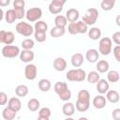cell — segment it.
<instances>
[{
    "instance_id": "cell-1",
    "label": "cell",
    "mask_w": 120,
    "mask_h": 120,
    "mask_svg": "<svg viewBox=\"0 0 120 120\" xmlns=\"http://www.w3.org/2000/svg\"><path fill=\"white\" fill-rule=\"evenodd\" d=\"M66 77L70 82H83L86 79V72L82 68L70 69L66 74Z\"/></svg>"
},
{
    "instance_id": "cell-2",
    "label": "cell",
    "mask_w": 120,
    "mask_h": 120,
    "mask_svg": "<svg viewBox=\"0 0 120 120\" xmlns=\"http://www.w3.org/2000/svg\"><path fill=\"white\" fill-rule=\"evenodd\" d=\"M98 18V11L97 8H88L84 15L82 16V22L88 26V25H93L94 23H96L97 20Z\"/></svg>"
},
{
    "instance_id": "cell-3",
    "label": "cell",
    "mask_w": 120,
    "mask_h": 120,
    "mask_svg": "<svg viewBox=\"0 0 120 120\" xmlns=\"http://www.w3.org/2000/svg\"><path fill=\"white\" fill-rule=\"evenodd\" d=\"M16 32L24 37H30L34 33V27L25 22H20L16 24Z\"/></svg>"
},
{
    "instance_id": "cell-4",
    "label": "cell",
    "mask_w": 120,
    "mask_h": 120,
    "mask_svg": "<svg viewBox=\"0 0 120 120\" xmlns=\"http://www.w3.org/2000/svg\"><path fill=\"white\" fill-rule=\"evenodd\" d=\"M112 43L110 38H102L98 43V52L102 55H109L112 52Z\"/></svg>"
},
{
    "instance_id": "cell-5",
    "label": "cell",
    "mask_w": 120,
    "mask_h": 120,
    "mask_svg": "<svg viewBox=\"0 0 120 120\" xmlns=\"http://www.w3.org/2000/svg\"><path fill=\"white\" fill-rule=\"evenodd\" d=\"M20 52V48L15 45H5L2 48V55L6 58H15Z\"/></svg>"
},
{
    "instance_id": "cell-6",
    "label": "cell",
    "mask_w": 120,
    "mask_h": 120,
    "mask_svg": "<svg viewBox=\"0 0 120 120\" xmlns=\"http://www.w3.org/2000/svg\"><path fill=\"white\" fill-rule=\"evenodd\" d=\"M42 16V10L40 8H31L25 12V17L30 22H38Z\"/></svg>"
},
{
    "instance_id": "cell-7",
    "label": "cell",
    "mask_w": 120,
    "mask_h": 120,
    "mask_svg": "<svg viewBox=\"0 0 120 120\" xmlns=\"http://www.w3.org/2000/svg\"><path fill=\"white\" fill-rule=\"evenodd\" d=\"M65 3H66L65 0H52L48 7L50 13L54 14V15L59 14L63 10V7H64Z\"/></svg>"
},
{
    "instance_id": "cell-8",
    "label": "cell",
    "mask_w": 120,
    "mask_h": 120,
    "mask_svg": "<svg viewBox=\"0 0 120 120\" xmlns=\"http://www.w3.org/2000/svg\"><path fill=\"white\" fill-rule=\"evenodd\" d=\"M15 40V36L11 31L0 30V43H4L6 45H11Z\"/></svg>"
},
{
    "instance_id": "cell-9",
    "label": "cell",
    "mask_w": 120,
    "mask_h": 120,
    "mask_svg": "<svg viewBox=\"0 0 120 120\" xmlns=\"http://www.w3.org/2000/svg\"><path fill=\"white\" fill-rule=\"evenodd\" d=\"M38 73V69L36 65L34 64H28L24 68V76L28 81H33L36 79Z\"/></svg>"
},
{
    "instance_id": "cell-10",
    "label": "cell",
    "mask_w": 120,
    "mask_h": 120,
    "mask_svg": "<svg viewBox=\"0 0 120 120\" xmlns=\"http://www.w3.org/2000/svg\"><path fill=\"white\" fill-rule=\"evenodd\" d=\"M77 101L90 106V93L85 89L80 90L77 95Z\"/></svg>"
},
{
    "instance_id": "cell-11",
    "label": "cell",
    "mask_w": 120,
    "mask_h": 120,
    "mask_svg": "<svg viewBox=\"0 0 120 120\" xmlns=\"http://www.w3.org/2000/svg\"><path fill=\"white\" fill-rule=\"evenodd\" d=\"M20 60L23 63H30L35 58V53L31 50H22L20 54Z\"/></svg>"
},
{
    "instance_id": "cell-12",
    "label": "cell",
    "mask_w": 120,
    "mask_h": 120,
    "mask_svg": "<svg viewBox=\"0 0 120 120\" xmlns=\"http://www.w3.org/2000/svg\"><path fill=\"white\" fill-rule=\"evenodd\" d=\"M107 100L103 95H98L93 98L92 104L96 109H103L106 106Z\"/></svg>"
},
{
    "instance_id": "cell-13",
    "label": "cell",
    "mask_w": 120,
    "mask_h": 120,
    "mask_svg": "<svg viewBox=\"0 0 120 120\" xmlns=\"http://www.w3.org/2000/svg\"><path fill=\"white\" fill-rule=\"evenodd\" d=\"M8 107L17 112H19L22 109V102H21L19 98L12 97L8 101Z\"/></svg>"
},
{
    "instance_id": "cell-14",
    "label": "cell",
    "mask_w": 120,
    "mask_h": 120,
    "mask_svg": "<svg viewBox=\"0 0 120 120\" xmlns=\"http://www.w3.org/2000/svg\"><path fill=\"white\" fill-rule=\"evenodd\" d=\"M53 68L57 71H64L67 68V61L63 57H56L52 63Z\"/></svg>"
},
{
    "instance_id": "cell-15",
    "label": "cell",
    "mask_w": 120,
    "mask_h": 120,
    "mask_svg": "<svg viewBox=\"0 0 120 120\" xmlns=\"http://www.w3.org/2000/svg\"><path fill=\"white\" fill-rule=\"evenodd\" d=\"M80 16V13L78 11V9L76 8H69L68 9V11L66 12V19L67 21H68L69 22H75L78 21Z\"/></svg>"
},
{
    "instance_id": "cell-16",
    "label": "cell",
    "mask_w": 120,
    "mask_h": 120,
    "mask_svg": "<svg viewBox=\"0 0 120 120\" xmlns=\"http://www.w3.org/2000/svg\"><path fill=\"white\" fill-rule=\"evenodd\" d=\"M85 58L89 63H96L99 58V52L96 49H90L86 52Z\"/></svg>"
},
{
    "instance_id": "cell-17",
    "label": "cell",
    "mask_w": 120,
    "mask_h": 120,
    "mask_svg": "<svg viewBox=\"0 0 120 120\" xmlns=\"http://www.w3.org/2000/svg\"><path fill=\"white\" fill-rule=\"evenodd\" d=\"M70 61H71V65L74 68H80L84 62V56L80 52H76L72 54Z\"/></svg>"
},
{
    "instance_id": "cell-18",
    "label": "cell",
    "mask_w": 120,
    "mask_h": 120,
    "mask_svg": "<svg viewBox=\"0 0 120 120\" xmlns=\"http://www.w3.org/2000/svg\"><path fill=\"white\" fill-rule=\"evenodd\" d=\"M97 90L100 95H104L109 90V82L105 79H100L97 82Z\"/></svg>"
},
{
    "instance_id": "cell-19",
    "label": "cell",
    "mask_w": 120,
    "mask_h": 120,
    "mask_svg": "<svg viewBox=\"0 0 120 120\" xmlns=\"http://www.w3.org/2000/svg\"><path fill=\"white\" fill-rule=\"evenodd\" d=\"M62 112L67 117H69V116L73 115V113L75 112V106H74V104L72 102H66L63 105V107H62Z\"/></svg>"
},
{
    "instance_id": "cell-20",
    "label": "cell",
    "mask_w": 120,
    "mask_h": 120,
    "mask_svg": "<svg viewBox=\"0 0 120 120\" xmlns=\"http://www.w3.org/2000/svg\"><path fill=\"white\" fill-rule=\"evenodd\" d=\"M120 99L119 93L115 90H108L106 93V100L110 101L111 103H117Z\"/></svg>"
},
{
    "instance_id": "cell-21",
    "label": "cell",
    "mask_w": 120,
    "mask_h": 120,
    "mask_svg": "<svg viewBox=\"0 0 120 120\" xmlns=\"http://www.w3.org/2000/svg\"><path fill=\"white\" fill-rule=\"evenodd\" d=\"M87 32H88V37L92 40H98L101 37V30L98 27H92Z\"/></svg>"
},
{
    "instance_id": "cell-22",
    "label": "cell",
    "mask_w": 120,
    "mask_h": 120,
    "mask_svg": "<svg viewBox=\"0 0 120 120\" xmlns=\"http://www.w3.org/2000/svg\"><path fill=\"white\" fill-rule=\"evenodd\" d=\"M38 85V89L40 91H42V92H48L52 87V83H51L50 80H48V79L39 80Z\"/></svg>"
},
{
    "instance_id": "cell-23",
    "label": "cell",
    "mask_w": 120,
    "mask_h": 120,
    "mask_svg": "<svg viewBox=\"0 0 120 120\" xmlns=\"http://www.w3.org/2000/svg\"><path fill=\"white\" fill-rule=\"evenodd\" d=\"M16 114L17 112L8 107H6L2 112V116L5 120H13L16 117Z\"/></svg>"
},
{
    "instance_id": "cell-24",
    "label": "cell",
    "mask_w": 120,
    "mask_h": 120,
    "mask_svg": "<svg viewBox=\"0 0 120 120\" xmlns=\"http://www.w3.org/2000/svg\"><path fill=\"white\" fill-rule=\"evenodd\" d=\"M28 92H29V89L25 84H20L15 88V94L19 98H23L27 96Z\"/></svg>"
},
{
    "instance_id": "cell-25",
    "label": "cell",
    "mask_w": 120,
    "mask_h": 120,
    "mask_svg": "<svg viewBox=\"0 0 120 120\" xmlns=\"http://www.w3.org/2000/svg\"><path fill=\"white\" fill-rule=\"evenodd\" d=\"M66 33V28L63 27H58V26H54L51 29L50 31V35L52 38H60L62 36H64Z\"/></svg>"
},
{
    "instance_id": "cell-26",
    "label": "cell",
    "mask_w": 120,
    "mask_h": 120,
    "mask_svg": "<svg viewBox=\"0 0 120 120\" xmlns=\"http://www.w3.org/2000/svg\"><path fill=\"white\" fill-rule=\"evenodd\" d=\"M96 68H97L98 72H99V73H105V72H107L109 70L110 65H109V63L106 60H100V61L98 62Z\"/></svg>"
},
{
    "instance_id": "cell-27",
    "label": "cell",
    "mask_w": 120,
    "mask_h": 120,
    "mask_svg": "<svg viewBox=\"0 0 120 120\" xmlns=\"http://www.w3.org/2000/svg\"><path fill=\"white\" fill-rule=\"evenodd\" d=\"M39 107H40V102H39V100L37 99V98H31V99H29L28 102H27V108H28V110L31 111V112H36V111H38V110L39 109Z\"/></svg>"
},
{
    "instance_id": "cell-28",
    "label": "cell",
    "mask_w": 120,
    "mask_h": 120,
    "mask_svg": "<svg viewBox=\"0 0 120 120\" xmlns=\"http://www.w3.org/2000/svg\"><path fill=\"white\" fill-rule=\"evenodd\" d=\"M86 79L90 83H97L100 80V76L98 71H90L88 74H86Z\"/></svg>"
},
{
    "instance_id": "cell-29",
    "label": "cell",
    "mask_w": 120,
    "mask_h": 120,
    "mask_svg": "<svg viewBox=\"0 0 120 120\" xmlns=\"http://www.w3.org/2000/svg\"><path fill=\"white\" fill-rule=\"evenodd\" d=\"M54 24H55V26L66 28V26L68 24V21H67V19H66L65 16H63V15H57L54 18Z\"/></svg>"
},
{
    "instance_id": "cell-30",
    "label": "cell",
    "mask_w": 120,
    "mask_h": 120,
    "mask_svg": "<svg viewBox=\"0 0 120 120\" xmlns=\"http://www.w3.org/2000/svg\"><path fill=\"white\" fill-rule=\"evenodd\" d=\"M4 16H5V20H6V22L8 23H12V22H14L17 20L15 11L13 10V8L12 9H8Z\"/></svg>"
},
{
    "instance_id": "cell-31",
    "label": "cell",
    "mask_w": 120,
    "mask_h": 120,
    "mask_svg": "<svg viewBox=\"0 0 120 120\" xmlns=\"http://www.w3.org/2000/svg\"><path fill=\"white\" fill-rule=\"evenodd\" d=\"M114 4H115V1L114 0H103L100 3V8H102V10L109 11V10H111V9L113 8Z\"/></svg>"
},
{
    "instance_id": "cell-32",
    "label": "cell",
    "mask_w": 120,
    "mask_h": 120,
    "mask_svg": "<svg viewBox=\"0 0 120 120\" xmlns=\"http://www.w3.org/2000/svg\"><path fill=\"white\" fill-rule=\"evenodd\" d=\"M35 31H38V32H44L46 33L47 30H48V24L47 22H45L44 21H38L36 23H35Z\"/></svg>"
},
{
    "instance_id": "cell-33",
    "label": "cell",
    "mask_w": 120,
    "mask_h": 120,
    "mask_svg": "<svg viewBox=\"0 0 120 120\" xmlns=\"http://www.w3.org/2000/svg\"><path fill=\"white\" fill-rule=\"evenodd\" d=\"M119 72L116 70H110L107 74V80L110 82H117L119 81Z\"/></svg>"
},
{
    "instance_id": "cell-34",
    "label": "cell",
    "mask_w": 120,
    "mask_h": 120,
    "mask_svg": "<svg viewBox=\"0 0 120 120\" xmlns=\"http://www.w3.org/2000/svg\"><path fill=\"white\" fill-rule=\"evenodd\" d=\"M76 28H77L78 34H84L88 31V26L82 21H77L76 22Z\"/></svg>"
},
{
    "instance_id": "cell-35",
    "label": "cell",
    "mask_w": 120,
    "mask_h": 120,
    "mask_svg": "<svg viewBox=\"0 0 120 120\" xmlns=\"http://www.w3.org/2000/svg\"><path fill=\"white\" fill-rule=\"evenodd\" d=\"M57 95H58V97L60 98V99L63 100V101H68V100L71 98V92H70V90H69L68 88L63 90L62 92H60V93L57 94Z\"/></svg>"
},
{
    "instance_id": "cell-36",
    "label": "cell",
    "mask_w": 120,
    "mask_h": 120,
    "mask_svg": "<svg viewBox=\"0 0 120 120\" xmlns=\"http://www.w3.org/2000/svg\"><path fill=\"white\" fill-rule=\"evenodd\" d=\"M67 88H68V84L66 82H55V84L53 86V89H54L56 94H59L60 92H62L63 90H65Z\"/></svg>"
},
{
    "instance_id": "cell-37",
    "label": "cell",
    "mask_w": 120,
    "mask_h": 120,
    "mask_svg": "<svg viewBox=\"0 0 120 120\" xmlns=\"http://www.w3.org/2000/svg\"><path fill=\"white\" fill-rule=\"evenodd\" d=\"M34 46H35L34 40L31 38H26L22 42V47L23 50H32Z\"/></svg>"
},
{
    "instance_id": "cell-38",
    "label": "cell",
    "mask_w": 120,
    "mask_h": 120,
    "mask_svg": "<svg viewBox=\"0 0 120 120\" xmlns=\"http://www.w3.org/2000/svg\"><path fill=\"white\" fill-rule=\"evenodd\" d=\"M34 37H35V39H36L38 42H44V41L46 40V38H47L46 33H44V32H38V31H35Z\"/></svg>"
},
{
    "instance_id": "cell-39",
    "label": "cell",
    "mask_w": 120,
    "mask_h": 120,
    "mask_svg": "<svg viewBox=\"0 0 120 120\" xmlns=\"http://www.w3.org/2000/svg\"><path fill=\"white\" fill-rule=\"evenodd\" d=\"M51 114H52V112L48 107H43L38 111V116H43V117L50 118Z\"/></svg>"
},
{
    "instance_id": "cell-40",
    "label": "cell",
    "mask_w": 120,
    "mask_h": 120,
    "mask_svg": "<svg viewBox=\"0 0 120 120\" xmlns=\"http://www.w3.org/2000/svg\"><path fill=\"white\" fill-rule=\"evenodd\" d=\"M68 31L70 35H77V28H76V22H69L68 25Z\"/></svg>"
},
{
    "instance_id": "cell-41",
    "label": "cell",
    "mask_w": 120,
    "mask_h": 120,
    "mask_svg": "<svg viewBox=\"0 0 120 120\" xmlns=\"http://www.w3.org/2000/svg\"><path fill=\"white\" fill-rule=\"evenodd\" d=\"M13 10L15 11L17 20H22L24 16H25V11L24 8H13Z\"/></svg>"
},
{
    "instance_id": "cell-42",
    "label": "cell",
    "mask_w": 120,
    "mask_h": 120,
    "mask_svg": "<svg viewBox=\"0 0 120 120\" xmlns=\"http://www.w3.org/2000/svg\"><path fill=\"white\" fill-rule=\"evenodd\" d=\"M24 0H15L13 2V8H24Z\"/></svg>"
},
{
    "instance_id": "cell-43",
    "label": "cell",
    "mask_w": 120,
    "mask_h": 120,
    "mask_svg": "<svg viewBox=\"0 0 120 120\" xmlns=\"http://www.w3.org/2000/svg\"><path fill=\"white\" fill-rule=\"evenodd\" d=\"M112 53L116 59L117 62H120V45H116L113 50H112Z\"/></svg>"
},
{
    "instance_id": "cell-44",
    "label": "cell",
    "mask_w": 120,
    "mask_h": 120,
    "mask_svg": "<svg viewBox=\"0 0 120 120\" xmlns=\"http://www.w3.org/2000/svg\"><path fill=\"white\" fill-rule=\"evenodd\" d=\"M8 101V95L5 92H0V105H6Z\"/></svg>"
},
{
    "instance_id": "cell-45",
    "label": "cell",
    "mask_w": 120,
    "mask_h": 120,
    "mask_svg": "<svg viewBox=\"0 0 120 120\" xmlns=\"http://www.w3.org/2000/svg\"><path fill=\"white\" fill-rule=\"evenodd\" d=\"M112 41L116 45H120V32L117 31L112 35Z\"/></svg>"
},
{
    "instance_id": "cell-46",
    "label": "cell",
    "mask_w": 120,
    "mask_h": 120,
    "mask_svg": "<svg viewBox=\"0 0 120 120\" xmlns=\"http://www.w3.org/2000/svg\"><path fill=\"white\" fill-rule=\"evenodd\" d=\"M112 118L114 120H120V109L116 108L112 111Z\"/></svg>"
},
{
    "instance_id": "cell-47",
    "label": "cell",
    "mask_w": 120,
    "mask_h": 120,
    "mask_svg": "<svg viewBox=\"0 0 120 120\" xmlns=\"http://www.w3.org/2000/svg\"><path fill=\"white\" fill-rule=\"evenodd\" d=\"M10 3L9 0H0V7H7Z\"/></svg>"
},
{
    "instance_id": "cell-48",
    "label": "cell",
    "mask_w": 120,
    "mask_h": 120,
    "mask_svg": "<svg viewBox=\"0 0 120 120\" xmlns=\"http://www.w3.org/2000/svg\"><path fill=\"white\" fill-rule=\"evenodd\" d=\"M3 18H4V11H3V9L0 8V22L3 20Z\"/></svg>"
},
{
    "instance_id": "cell-49",
    "label": "cell",
    "mask_w": 120,
    "mask_h": 120,
    "mask_svg": "<svg viewBox=\"0 0 120 120\" xmlns=\"http://www.w3.org/2000/svg\"><path fill=\"white\" fill-rule=\"evenodd\" d=\"M38 120H50V118H48V117H43V116H38Z\"/></svg>"
},
{
    "instance_id": "cell-50",
    "label": "cell",
    "mask_w": 120,
    "mask_h": 120,
    "mask_svg": "<svg viewBox=\"0 0 120 120\" xmlns=\"http://www.w3.org/2000/svg\"><path fill=\"white\" fill-rule=\"evenodd\" d=\"M78 120H89L87 117H84V116H82V117H80Z\"/></svg>"
},
{
    "instance_id": "cell-51",
    "label": "cell",
    "mask_w": 120,
    "mask_h": 120,
    "mask_svg": "<svg viewBox=\"0 0 120 120\" xmlns=\"http://www.w3.org/2000/svg\"><path fill=\"white\" fill-rule=\"evenodd\" d=\"M119 18H120L119 16H117V18H116V24H117V25H120V22H119Z\"/></svg>"
},
{
    "instance_id": "cell-52",
    "label": "cell",
    "mask_w": 120,
    "mask_h": 120,
    "mask_svg": "<svg viewBox=\"0 0 120 120\" xmlns=\"http://www.w3.org/2000/svg\"><path fill=\"white\" fill-rule=\"evenodd\" d=\"M65 120H74V119H73V118H72L71 116H69V117H67V118H66Z\"/></svg>"
}]
</instances>
